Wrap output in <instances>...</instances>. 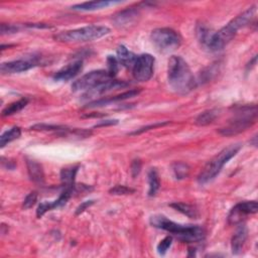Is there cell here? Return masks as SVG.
<instances>
[{
    "instance_id": "cell-1",
    "label": "cell",
    "mask_w": 258,
    "mask_h": 258,
    "mask_svg": "<svg viewBox=\"0 0 258 258\" xmlns=\"http://www.w3.org/2000/svg\"><path fill=\"white\" fill-rule=\"evenodd\" d=\"M255 13L256 6L249 7L243 13L235 17L227 25L222 27L218 31H215L207 48L211 51H218L224 48L235 38L237 31L240 28L245 27L252 23Z\"/></svg>"
},
{
    "instance_id": "cell-2",
    "label": "cell",
    "mask_w": 258,
    "mask_h": 258,
    "mask_svg": "<svg viewBox=\"0 0 258 258\" xmlns=\"http://www.w3.org/2000/svg\"><path fill=\"white\" fill-rule=\"evenodd\" d=\"M150 224L153 227L174 234L180 241L186 243L201 242L206 237V231L203 227L197 225H181L162 215L152 216L150 218Z\"/></svg>"
},
{
    "instance_id": "cell-3",
    "label": "cell",
    "mask_w": 258,
    "mask_h": 258,
    "mask_svg": "<svg viewBox=\"0 0 258 258\" xmlns=\"http://www.w3.org/2000/svg\"><path fill=\"white\" fill-rule=\"evenodd\" d=\"M167 79L176 92L185 94L196 87V81L190 67L182 57L173 56L168 61Z\"/></svg>"
},
{
    "instance_id": "cell-4",
    "label": "cell",
    "mask_w": 258,
    "mask_h": 258,
    "mask_svg": "<svg viewBox=\"0 0 258 258\" xmlns=\"http://www.w3.org/2000/svg\"><path fill=\"white\" fill-rule=\"evenodd\" d=\"M240 148H241V145L236 143L231 144L221 150L217 156L214 157L203 168L201 174L198 177V182L201 185H205L214 180L220 174L223 166L236 156Z\"/></svg>"
},
{
    "instance_id": "cell-5",
    "label": "cell",
    "mask_w": 258,
    "mask_h": 258,
    "mask_svg": "<svg viewBox=\"0 0 258 258\" xmlns=\"http://www.w3.org/2000/svg\"><path fill=\"white\" fill-rule=\"evenodd\" d=\"M110 29L103 25H89L72 30L62 31L55 36V39L62 43H84L91 42L107 36Z\"/></svg>"
},
{
    "instance_id": "cell-6",
    "label": "cell",
    "mask_w": 258,
    "mask_h": 258,
    "mask_svg": "<svg viewBox=\"0 0 258 258\" xmlns=\"http://www.w3.org/2000/svg\"><path fill=\"white\" fill-rule=\"evenodd\" d=\"M256 119L257 107L255 105L240 107L236 112V116L230 120L225 127L220 128L219 132L224 136H233L239 134L252 126L256 122Z\"/></svg>"
},
{
    "instance_id": "cell-7",
    "label": "cell",
    "mask_w": 258,
    "mask_h": 258,
    "mask_svg": "<svg viewBox=\"0 0 258 258\" xmlns=\"http://www.w3.org/2000/svg\"><path fill=\"white\" fill-rule=\"evenodd\" d=\"M150 40L161 53L167 54L179 48L182 45V38L180 33L173 28L163 27L152 30Z\"/></svg>"
},
{
    "instance_id": "cell-8",
    "label": "cell",
    "mask_w": 258,
    "mask_h": 258,
    "mask_svg": "<svg viewBox=\"0 0 258 258\" xmlns=\"http://www.w3.org/2000/svg\"><path fill=\"white\" fill-rule=\"evenodd\" d=\"M154 58L149 54H142L136 58L132 67V75L136 81L146 82L153 75Z\"/></svg>"
},
{
    "instance_id": "cell-9",
    "label": "cell",
    "mask_w": 258,
    "mask_h": 258,
    "mask_svg": "<svg viewBox=\"0 0 258 258\" xmlns=\"http://www.w3.org/2000/svg\"><path fill=\"white\" fill-rule=\"evenodd\" d=\"M111 79L107 73V70H96L85 74L80 79L75 81L72 85V90L74 92L82 90H90L97 85Z\"/></svg>"
},
{
    "instance_id": "cell-10",
    "label": "cell",
    "mask_w": 258,
    "mask_h": 258,
    "mask_svg": "<svg viewBox=\"0 0 258 258\" xmlns=\"http://www.w3.org/2000/svg\"><path fill=\"white\" fill-rule=\"evenodd\" d=\"M258 205L256 201H246L237 204L232 208L228 215V223L230 225H238L242 223L248 215L256 214Z\"/></svg>"
},
{
    "instance_id": "cell-11",
    "label": "cell",
    "mask_w": 258,
    "mask_h": 258,
    "mask_svg": "<svg viewBox=\"0 0 258 258\" xmlns=\"http://www.w3.org/2000/svg\"><path fill=\"white\" fill-rule=\"evenodd\" d=\"M40 65V60L37 57H32L28 59H21L11 62L2 63L0 66V71L2 74H19L26 72L30 69Z\"/></svg>"
},
{
    "instance_id": "cell-12",
    "label": "cell",
    "mask_w": 258,
    "mask_h": 258,
    "mask_svg": "<svg viewBox=\"0 0 258 258\" xmlns=\"http://www.w3.org/2000/svg\"><path fill=\"white\" fill-rule=\"evenodd\" d=\"M129 84L126 83L125 81H119V80H115V79H109L105 82H103L99 85H97L96 87L88 90L86 92L82 97L84 100H90L96 97H99L100 95L107 93L109 91H113V90H117V89H122L127 87Z\"/></svg>"
},
{
    "instance_id": "cell-13",
    "label": "cell",
    "mask_w": 258,
    "mask_h": 258,
    "mask_svg": "<svg viewBox=\"0 0 258 258\" xmlns=\"http://www.w3.org/2000/svg\"><path fill=\"white\" fill-rule=\"evenodd\" d=\"M139 16H140V7H130L118 12L113 17V22L115 25L120 27L128 26L133 23H135Z\"/></svg>"
},
{
    "instance_id": "cell-14",
    "label": "cell",
    "mask_w": 258,
    "mask_h": 258,
    "mask_svg": "<svg viewBox=\"0 0 258 258\" xmlns=\"http://www.w3.org/2000/svg\"><path fill=\"white\" fill-rule=\"evenodd\" d=\"M82 69H83L82 61H77L72 64H69L68 66L62 68L61 70H59L55 74L54 80L58 82H67L75 78L82 71Z\"/></svg>"
},
{
    "instance_id": "cell-15",
    "label": "cell",
    "mask_w": 258,
    "mask_h": 258,
    "mask_svg": "<svg viewBox=\"0 0 258 258\" xmlns=\"http://www.w3.org/2000/svg\"><path fill=\"white\" fill-rule=\"evenodd\" d=\"M247 237H248L247 227L244 224H242V223H240L237 231L235 232L231 240V249L233 254L237 255L242 252Z\"/></svg>"
},
{
    "instance_id": "cell-16",
    "label": "cell",
    "mask_w": 258,
    "mask_h": 258,
    "mask_svg": "<svg viewBox=\"0 0 258 258\" xmlns=\"http://www.w3.org/2000/svg\"><path fill=\"white\" fill-rule=\"evenodd\" d=\"M141 93V90L139 89H132L129 90L127 92H124L122 94H119L113 97H107V98H103V99H99V100H95L90 102L89 104L86 106L87 108H92V107H99V106H104L107 104H110V103H114V102H118V101H122L125 99H129L132 97H135Z\"/></svg>"
},
{
    "instance_id": "cell-17",
    "label": "cell",
    "mask_w": 258,
    "mask_h": 258,
    "mask_svg": "<svg viewBox=\"0 0 258 258\" xmlns=\"http://www.w3.org/2000/svg\"><path fill=\"white\" fill-rule=\"evenodd\" d=\"M27 173L30 180L38 185L45 184V173L44 168L41 164L33 160H26Z\"/></svg>"
},
{
    "instance_id": "cell-18",
    "label": "cell",
    "mask_w": 258,
    "mask_h": 258,
    "mask_svg": "<svg viewBox=\"0 0 258 258\" xmlns=\"http://www.w3.org/2000/svg\"><path fill=\"white\" fill-rule=\"evenodd\" d=\"M118 3H120V1H107V0H102V1H89V2H84L74 5L72 6V9L81 10V11H93Z\"/></svg>"
},
{
    "instance_id": "cell-19",
    "label": "cell",
    "mask_w": 258,
    "mask_h": 258,
    "mask_svg": "<svg viewBox=\"0 0 258 258\" xmlns=\"http://www.w3.org/2000/svg\"><path fill=\"white\" fill-rule=\"evenodd\" d=\"M136 56L131 53L130 50L127 49L126 47L124 46H119L117 48V61L119 64H121L123 67L126 68H132L135 61H136Z\"/></svg>"
},
{
    "instance_id": "cell-20",
    "label": "cell",
    "mask_w": 258,
    "mask_h": 258,
    "mask_svg": "<svg viewBox=\"0 0 258 258\" xmlns=\"http://www.w3.org/2000/svg\"><path fill=\"white\" fill-rule=\"evenodd\" d=\"M196 32H197V38H198L199 42L201 43V45L203 47H205L206 48H207L208 46H209V43H210V41L212 39L213 33L215 31L211 27L207 26L204 23H201V24L197 25Z\"/></svg>"
},
{
    "instance_id": "cell-21",
    "label": "cell",
    "mask_w": 258,
    "mask_h": 258,
    "mask_svg": "<svg viewBox=\"0 0 258 258\" xmlns=\"http://www.w3.org/2000/svg\"><path fill=\"white\" fill-rule=\"evenodd\" d=\"M79 165H71L64 167L61 170V180L65 186H74L75 178L78 173Z\"/></svg>"
},
{
    "instance_id": "cell-22",
    "label": "cell",
    "mask_w": 258,
    "mask_h": 258,
    "mask_svg": "<svg viewBox=\"0 0 258 258\" xmlns=\"http://www.w3.org/2000/svg\"><path fill=\"white\" fill-rule=\"evenodd\" d=\"M170 207L174 208L175 210L181 212L182 214L186 215L188 218H192V219H196L199 216V212L197 210L196 207L192 205H188V204H185V203H174V204H170Z\"/></svg>"
},
{
    "instance_id": "cell-23",
    "label": "cell",
    "mask_w": 258,
    "mask_h": 258,
    "mask_svg": "<svg viewBox=\"0 0 258 258\" xmlns=\"http://www.w3.org/2000/svg\"><path fill=\"white\" fill-rule=\"evenodd\" d=\"M22 135V129L19 126H14L10 128L9 130H6L2 135L0 136V146L3 148L6 144L10 143L11 141L20 139V136Z\"/></svg>"
},
{
    "instance_id": "cell-24",
    "label": "cell",
    "mask_w": 258,
    "mask_h": 258,
    "mask_svg": "<svg viewBox=\"0 0 258 258\" xmlns=\"http://www.w3.org/2000/svg\"><path fill=\"white\" fill-rule=\"evenodd\" d=\"M147 177H148V185H149L148 196L149 197H153V196L157 195L158 191L160 190L161 180H160L158 171L154 168H151L148 171V176Z\"/></svg>"
},
{
    "instance_id": "cell-25",
    "label": "cell",
    "mask_w": 258,
    "mask_h": 258,
    "mask_svg": "<svg viewBox=\"0 0 258 258\" xmlns=\"http://www.w3.org/2000/svg\"><path fill=\"white\" fill-rule=\"evenodd\" d=\"M218 115H219V111L216 109H211V110L205 111L197 117L196 124L199 126L209 125L215 121V119L218 117Z\"/></svg>"
},
{
    "instance_id": "cell-26",
    "label": "cell",
    "mask_w": 258,
    "mask_h": 258,
    "mask_svg": "<svg viewBox=\"0 0 258 258\" xmlns=\"http://www.w3.org/2000/svg\"><path fill=\"white\" fill-rule=\"evenodd\" d=\"M28 103V100L25 99V98H23L19 101H15L13 103H11V104H9L8 106H6L3 110H2V116L3 117H6V116H10V115H13L17 112L22 111Z\"/></svg>"
},
{
    "instance_id": "cell-27",
    "label": "cell",
    "mask_w": 258,
    "mask_h": 258,
    "mask_svg": "<svg viewBox=\"0 0 258 258\" xmlns=\"http://www.w3.org/2000/svg\"><path fill=\"white\" fill-rule=\"evenodd\" d=\"M173 171L178 180H184L190 174V166L183 162H177L173 164Z\"/></svg>"
},
{
    "instance_id": "cell-28",
    "label": "cell",
    "mask_w": 258,
    "mask_h": 258,
    "mask_svg": "<svg viewBox=\"0 0 258 258\" xmlns=\"http://www.w3.org/2000/svg\"><path fill=\"white\" fill-rule=\"evenodd\" d=\"M118 61L113 56H108L107 58V73L111 79H113L118 73Z\"/></svg>"
},
{
    "instance_id": "cell-29",
    "label": "cell",
    "mask_w": 258,
    "mask_h": 258,
    "mask_svg": "<svg viewBox=\"0 0 258 258\" xmlns=\"http://www.w3.org/2000/svg\"><path fill=\"white\" fill-rule=\"evenodd\" d=\"M173 244V237L171 236H166L164 239H163L158 245V252L160 255H164L169 247Z\"/></svg>"
},
{
    "instance_id": "cell-30",
    "label": "cell",
    "mask_w": 258,
    "mask_h": 258,
    "mask_svg": "<svg viewBox=\"0 0 258 258\" xmlns=\"http://www.w3.org/2000/svg\"><path fill=\"white\" fill-rule=\"evenodd\" d=\"M109 192L112 195L120 196V195H130V194H133L135 191L133 190V188H131L118 185V186H115L114 188H112Z\"/></svg>"
},
{
    "instance_id": "cell-31",
    "label": "cell",
    "mask_w": 258,
    "mask_h": 258,
    "mask_svg": "<svg viewBox=\"0 0 258 258\" xmlns=\"http://www.w3.org/2000/svg\"><path fill=\"white\" fill-rule=\"evenodd\" d=\"M37 201H38V193L37 192L29 193L23 201V209L27 210V209L32 208L33 206L37 204Z\"/></svg>"
},
{
    "instance_id": "cell-32",
    "label": "cell",
    "mask_w": 258,
    "mask_h": 258,
    "mask_svg": "<svg viewBox=\"0 0 258 258\" xmlns=\"http://www.w3.org/2000/svg\"><path fill=\"white\" fill-rule=\"evenodd\" d=\"M31 129L33 130H61V131H68L69 129H67L66 127L63 126H59V125H48V124H36L31 126Z\"/></svg>"
},
{
    "instance_id": "cell-33",
    "label": "cell",
    "mask_w": 258,
    "mask_h": 258,
    "mask_svg": "<svg viewBox=\"0 0 258 258\" xmlns=\"http://www.w3.org/2000/svg\"><path fill=\"white\" fill-rule=\"evenodd\" d=\"M141 166H142V164H141V160H134L131 164V176L132 178H136L137 176H139L141 174Z\"/></svg>"
},
{
    "instance_id": "cell-34",
    "label": "cell",
    "mask_w": 258,
    "mask_h": 258,
    "mask_svg": "<svg viewBox=\"0 0 258 258\" xmlns=\"http://www.w3.org/2000/svg\"><path fill=\"white\" fill-rule=\"evenodd\" d=\"M20 30V27L17 25L14 24H6V23H2L1 24V28H0V31H1V34H10V33H14L17 32Z\"/></svg>"
},
{
    "instance_id": "cell-35",
    "label": "cell",
    "mask_w": 258,
    "mask_h": 258,
    "mask_svg": "<svg viewBox=\"0 0 258 258\" xmlns=\"http://www.w3.org/2000/svg\"><path fill=\"white\" fill-rule=\"evenodd\" d=\"M169 122H160V123H156V124H151V125H149V126H145V127H142V128H141V129H139V130H136V131H134V132H131L130 133V135H136V134H141V133H142V132H144V131H147V130H149V129H151V128H157V127H160V126H164V125H166V124H168Z\"/></svg>"
},
{
    "instance_id": "cell-36",
    "label": "cell",
    "mask_w": 258,
    "mask_h": 258,
    "mask_svg": "<svg viewBox=\"0 0 258 258\" xmlns=\"http://www.w3.org/2000/svg\"><path fill=\"white\" fill-rule=\"evenodd\" d=\"M93 204H94V201H86V202L82 203V204L79 206V207L77 208V210H76V215H80L81 213H83L86 209L89 208L90 206H92Z\"/></svg>"
},
{
    "instance_id": "cell-37",
    "label": "cell",
    "mask_w": 258,
    "mask_h": 258,
    "mask_svg": "<svg viewBox=\"0 0 258 258\" xmlns=\"http://www.w3.org/2000/svg\"><path fill=\"white\" fill-rule=\"evenodd\" d=\"M1 164L3 167L7 168V169H14L16 166V164L13 161L10 160H6L5 158H1Z\"/></svg>"
},
{
    "instance_id": "cell-38",
    "label": "cell",
    "mask_w": 258,
    "mask_h": 258,
    "mask_svg": "<svg viewBox=\"0 0 258 258\" xmlns=\"http://www.w3.org/2000/svg\"><path fill=\"white\" fill-rule=\"evenodd\" d=\"M118 123V120H103L100 121L98 124H96L94 127H103V126H109V125H115Z\"/></svg>"
}]
</instances>
